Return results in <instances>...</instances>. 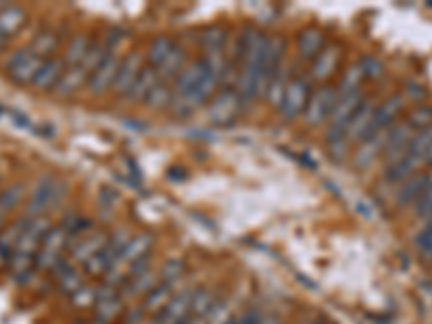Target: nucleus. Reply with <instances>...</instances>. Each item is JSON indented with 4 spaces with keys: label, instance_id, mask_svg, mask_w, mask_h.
<instances>
[{
    "label": "nucleus",
    "instance_id": "nucleus-1",
    "mask_svg": "<svg viewBox=\"0 0 432 324\" xmlns=\"http://www.w3.org/2000/svg\"><path fill=\"white\" fill-rule=\"evenodd\" d=\"M52 223L48 216H37V218H31L22 238L18 240L16 249L11 251L9 255V262H7V268L13 276V281L18 286H24L31 281V276L35 272V259H37V253H39V247H41V240L45 238V234L50 231Z\"/></svg>",
    "mask_w": 432,
    "mask_h": 324
},
{
    "label": "nucleus",
    "instance_id": "nucleus-2",
    "mask_svg": "<svg viewBox=\"0 0 432 324\" xmlns=\"http://www.w3.org/2000/svg\"><path fill=\"white\" fill-rule=\"evenodd\" d=\"M154 247H156V238L150 231H136V234L130 236V240L126 242V247L119 251V255L115 257V262L111 264V268L104 272L102 276V284L111 286V288H117L121 290L130 270L150 253H154Z\"/></svg>",
    "mask_w": 432,
    "mask_h": 324
},
{
    "label": "nucleus",
    "instance_id": "nucleus-3",
    "mask_svg": "<svg viewBox=\"0 0 432 324\" xmlns=\"http://www.w3.org/2000/svg\"><path fill=\"white\" fill-rule=\"evenodd\" d=\"M65 197H67V184L63 179H59L52 173L41 175L39 181L35 184L31 197H28L26 216L28 218L45 216V212H50L52 208H57Z\"/></svg>",
    "mask_w": 432,
    "mask_h": 324
},
{
    "label": "nucleus",
    "instance_id": "nucleus-4",
    "mask_svg": "<svg viewBox=\"0 0 432 324\" xmlns=\"http://www.w3.org/2000/svg\"><path fill=\"white\" fill-rule=\"evenodd\" d=\"M314 84L307 76L292 74V78L287 80L285 91L281 96V102L277 106V113L283 121H297L305 115V108L309 104Z\"/></svg>",
    "mask_w": 432,
    "mask_h": 324
},
{
    "label": "nucleus",
    "instance_id": "nucleus-5",
    "mask_svg": "<svg viewBox=\"0 0 432 324\" xmlns=\"http://www.w3.org/2000/svg\"><path fill=\"white\" fill-rule=\"evenodd\" d=\"M70 245H72L70 231L63 225H52L45 238L41 240V247L35 259V270L52 272V268L67 255Z\"/></svg>",
    "mask_w": 432,
    "mask_h": 324
},
{
    "label": "nucleus",
    "instance_id": "nucleus-6",
    "mask_svg": "<svg viewBox=\"0 0 432 324\" xmlns=\"http://www.w3.org/2000/svg\"><path fill=\"white\" fill-rule=\"evenodd\" d=\"M121 59H123L121 50H113V48L106 50L104 59L100 61L98 67H95V72L91 74V78L87 82V91L91 98H104L111 94L115 86V80H117Z\"/></svg>",
    "mask_w": 432,
    "mask_h": 324
},
{
    "label": "nucleus",
    "instance_id": "nucleus-7",
    "mask_svg": "<svg viewBox=\"0 0 432 324\" xmlns=\"http://www.w3.org/2000/svg\"><path fill=\"white\" fill-rule=\"evenodd\" d=\"M197 284L193 281H184L175 294L171 296V301L152 318V324H184V320L188 318V311H190V305H193V298H195V292H197Z\"/></svg>",
    "mask_w": 432,
    "mask_h": 324
},
{
    "label": "nucleus",
    "instance_id": "nucleus-8",
    "mask_svg": "<svg viewBox=\"0 0 432 324\" xmlns=\"http://www.w3.org/2000/svg\"><path fill=\"white\" fill-rule=\"evenodd\" d=\"M335 100H338V86L335 84H320L311 91L309 104L305 108L303 121L307 128H320L326 125L331 111L335 106Z\"/></svg>",
    "mask_w": 432,
    "mask_h": 324
},
{
    "label": "nucleus",
    "instance_id": "nucleus-9",
    "mask_svg": "<svg viewBox=\"0 0 432 324\" xmlns=\"http://www.w3.org/2000/svg\"><path fill=\"white\" fill-rule=\"evenodd\" d=\"M100 284V292H98V301H95V307L91 309L93 313V324H113L115 320H119L126 311V298L121 294V290L111 288L102 281Z\"/></svg>",
    "mask_w": 432,
    "mask_h": 324
},
{
    "label": "nucleus",
    "instance_id": "nucleus-10",
    "mask_svg": "<svg viewBox=\"0 0 432 324\" xmlns=\"http://www.w3.org/2000/svg\"><path fill=\"white\" fill-rule=\"evenodd\" d=\"M245 111V102L240 100L233 86H221L218 94L208 104V119L212 123H231Z\"/></svg>",
    "mask_w": 432,
    "mask_h": 324
},
{
    "label": "nucleus",
    "instance_id": "nucleus-11",
    "mask_svg": "<svg viewBox=\"0 0 432 324\" xmlns=\"http://www.w3.org/2000/svg\"><path fill=\"white\" fill-rule=\"evenodd\" d=\"M340 61H342V45L335 41H328L322 48V52L309 63L307 78L311 80V84H318V86L331 84V78L338 74Z\"/></svg>",
    "mask_w": 432,
    "mask_h": 324
},
{
    "label": "nucleus",
    "instance_id": "nucleus-12",
    "mask_svg": "<svg viewBox=\"0 0 432 324\" xmlns=\"http://www.w3.org/2000/svg\"><path fill=\"white\" fill-rule=\"evenodd\" d=\"M41 65H43V59H39L31 48H20V50L9 55L5 69H7V76L16 84L26 86V84H33V80L39 74Z\"/></svg>",
    "mask_w": 432,
    "mask_h": 324
},
{
    "label": "nucleus",
    "instance_id": "nucleus-13",
    "mask_svg": "<svg viewBox=\"0 0 432 324\" xmlns=\"http://www.w3.org/2000/svg\"><path fill=\"white\" fill-rule=\"evenodd\" d=\"M145 55L140 50H130L128 55H123L121 59V65H119V72H117V80H115V86H113V94L119 98V100H128L132 89H134V82L138 80L143 67H145Z\"/></svg>",
    "mask_w": 432,
    "mask_h": 324
},
{
    "label": "nucleus",
    "instance_id": "nucleus-14",
    "mask_svg": "<svg viewBox=\"0 0 432 324\" xmlns=\"http://www.w3.org/2000/svg\"><path fill=\"white\" fill-rule=\"evenodd\" d=\"M109 238H111V231L106 229H93L91 234L78 238V242H72L70 245V251H67V257L76 264V266H84L91 257L98 255L106 245H109Z\"/></svg>",
    "mask_w": 432,
    "mask_h": 324
},
{
    "label": "nucleus",
    "instance_id": "nucleus-15",
    "mask_svg": "<svg viewBox=\"0 0 432 324\" xmlns=\"http://www.w3.org/2000/svg\"><path fill=\"white\" fill-rule=\"evenodd\" d=\"M55 276V281L59 286V290L70 298L74 292H78L84 284H87V274L80 266H76L67 255L52 268L50 272Z\"/></svg>",
    "mask_w": 432,
    "mask_h": 324
},
{
    "label": "nucleus",
    "instance_id": "nucleus-16",
    "mask_svg": "<svg viewBox=\"0 0 432 324\" xmlns=\"http://www.w3.org/2000/svg\"><path fill=\"white\" fill-rule=\"evenodd\" d=\"M376 102H372L370 98H365V102L359 106V111L355 113V117L350 119L346 132H344V138L348 145H359L361 141L370 136V130H372V121H374V113H376Z\"/></svg>",
    "mask_w": 432,
    "mask_h": 324
},
{
    "label": "nucleus",
    "instance_id": "nucleus-17",
    "mask_svg": "<svg viewBox=\"0 0 432 324\" xmlns=\"http://www.w3.org/2000/svg\"><path fill=\"white\" fill-rule=\"evenodd\" d=\"M328 43L326 33L318 26H307L297 35V59L311 63Z\"/></svg>",
    "mask_w": 432,
    "mask_h": 324
},
{
    "label": "nucleus",
    "instance_id": "nucleus-18",
    "mask_svg": "<svg viewBox=\"0 0 432 324\" xmlns=\"http://www.w3.org/2000/svg\"><path fill=\"white\" fill-rule=\"evenodd\" d=\"M413 134H415V130L409 123H394L387 130V143H385V150H382V154L387 158V164H392L409 154V143H411Z\"/></svg>",
    "mask_w": 432,
    "mask_h": 324
},
{
    "label": "nucleus",
    "instance_id": "nucleus-19",
    "mask_svg": "<svg viewBox=\"0 0 432 324\" xmlns=\"http://www.w3.org/2000/svg\"><path fill=\"white\" fill-rule=\"evenodd\" d=\"M404 106H406V98L400 96V94L387 98L385 102H380V104L376 106V113H374V121H372L370 136L389 130V128L396 123V119L400 117V113L404 111Z\"/></svg>",
    "mask_w": 432,
    "mask_h": 324
},
{
    "label": "nucleus",
    "instance_id": "nucleus-20",
    "mask_svg": "<svg viewBox=\"0 0 432 324\" xmlns=\"http://www.w3.org/2000/svg\"><path fill=\"white\" fill-rule=\"evenodd\" d=\"M216 301H218V294L212 286H199L184 324H206Z\"/></svg>",
    "mask_w": 432,
    "mask_h": 324
},
{
    "label": "nucleus",
    "instance_id": "nucleus-21",
    "mask_svg": "<svg viewBox=\"0 0 432 324\" xmlns=\"http://www.w3.org/2000/svg\"><path fill=\"white\" fill-rule=\"evenodd\" d=\"M63 72H65V63L61 57L48 59V61H43V65H41V69L35 76L31 86L37 91V94H52L55 86L59 84V80L63 76Z\"/></svg>",
    "mask_w": 432,
    "mask_h": 324
},
{
    "label": "nucleus",
    "instance_id": "nucleus-22",
    "mask_svg": "<svg viewBox=\"0 0 432 324\" xmlns=\"http://www.w3.org/2000/svg\"><path fill=\"white\" fill-rule=\"evenodd\" d=\"M385 143H387V130L367 136L365 141H361V143L357 145V150H355V156H353V158H355V164H357L359 169L370 167V164L382 154V150H385Z\"/></svg>",
    "mask_w": 432,
    "mask_h": 324
},
{
    "label": "nucleus",
    "instance_id": "nucleus-23",
    "mask_svg": "<svg viewBox=\"0 0 432 324\" xmlns=\"http://www.w3.org/2000/svg\"><path fill=\"white\" fill-rule=\"evenodd\" d=\"M186 65H188V52H186L184 45L175 43V48H173V50L165 57V61H162L158 67H154V69H156V74H158L160 80L173 84V80L182 74V69H184Z\"/></svg>",
    "mask_w": 432,
    "mask_h": 324
},
{
    "label": "nucleus",
    "instance_id": "nucleus-24",
    "mask_svg": "<svg viewBox=\"0 0 432 324\" xmlns=\"http://www.w3.org/2000/svg\"><path fill=\"white\" fill-rule=\"evenodd\" d=\"M430 184H432V175H413V177H409L406 181H402V189L396 195V203L400 208H404L409 203H417Z\"/></svg>",
    "mask_w": 432,
    "mask_h": 324
},
{
    "label": "nucleus",
    "instance_id": "nucleus-25",
    "mask_svg": "<svg viewBox=\"0 0 432 324\" xmlns=\"http://www.w3.org/2000/svg\"><path fill=\"white\" fill-rule=\"evenodd\" d=\"M59 43H61V37H59L57 30H52V28H43V30H39V33L35 35V39L31 41L28 48H31L39 59L48 61V59H52V57L57 55Z\"/></svg>",
    "mask_w": 432,
    "mask_h": 324
},
{
    "label": "nucleus",
    "instance_id": "nucleus-26",
    "mask_svg": "<svg viewBox=\"0 0 432 324\" xmlns=\"http://www.w3.org/2000/svg\"><path fill=\"white\" fill-rule=\"evenodd\" d=\"M419 167H423V162H421L419 158H415V156L406 154V156H402L400 160H396V162L387 164V169H385V179H387V181H392V184L406 181L409 177H413V175H415V171H417Z\"/></svg>",
    "mask_w": 432,
    "mask_h": 324
},
{
    "label": "nucleus",
    "instance_id": "nucleus-27",
    "mask_svg": "<svg viewBox=\"0 0 432 324\" xmlns=\"http://www.w3.org/2000/svg\"><path fill=\"white\" fill-rule=\"evenodd\" d=\"M179 286H171V284H162V281H158V286L140 301V307L145 309V313L148 315H156L169 301H171V296L175 294V290H177Z\"/></svg>",
    "mask_w": 432,
    "mask_h": 324
},
{
    "label": "nucleus",
    "instance_id": "nucleus-28",
    "mask_svg": "<svg viewBox=\"0 0 432 324\" xmlns=\"http://www.w3.org/2000/svg\"><path fill=\"white\" fill-rule=\"evenodd\" d=\"M91 37L87 33H76L74 37H70L67 45H65V52H63V63L65 67H72V65H78L84 61L89 48H91Z\"/></svg>",
    "mask_w": 432,
    "mask_h": 324
},
{
    "label": "nucleus",
    "instance_id": "nucleus-29",
    "mask_svg": "<svg viewBox=\"0 0 432 324\" xmlns=\"http://www.w3.org/2000/svg\"><path fill=\"white\" fill-rule=\"evenodd\" d=\"M158 82H160V78H158L156 69L145 63V67H143V72H140V76H138V80L134 82V89H132V94H130L128 102L143 104V102H145V98L150 96V91H152Z\"/></svg>",
    "mask_w": 432,
    "mask_h": 324
},
{
    "label": "nucleus",
    "instance_id": "nucleus-30",
    "mask_svg": "<svg viewBox=\"0 0 432 324\" xmlns=\"http://www.w3.org/2000/svg\"><path fill=\"white\" fill-rule=\"evenodd\" d=\"M26 24V11L18 5H5L0 9V35L13 37Z\"/></svg>",
    "mask_w": 432,
    "mask_h": 324
},
{
    "label": "nucleus",
    "instance_id": "nucleus-31",
    "mask_svg": "<svg viewBox=\"0 0 432 324\" xmlns=\"http://www.w3.org/2000/svg\"><path fill=\"white\" fill-rule=\"evenodd\" d=\"M175 39L173 37H169V35H158V37H154L152 41H150V45H148V52H145V61H148V65H152V67H158L162 61H165V57L175 48Z\"/></svg>",
    "mask_w": 432,
    "mask_h": 324
},
{
    "label": "nucleus",
    "instance_id": "nucleus-32",
    "mask_svg": "<svg viewBox=\"0 0 432 324\" xmlns=\"http://www.w3.org/2000/svg\"><path fill=\"white\" fill-rule=\"evenodd\" d=\"M26 197V184L24 181H13L9 186L0 193V214L7 216L11 214Z\"/></svg>",
    "mask_w": 432,
    "mask_h": 324
},
{
    "label": "nucleus",
    "instance_id": "nucleus-33",
    "mask_svg": "<svg viewBox=\"0 0 432 324\" xmlns=\"http://www.w3.org/2000/svg\"><path fill=\"white\" fill-rule=\"evenodd\" d=\"M171 102H173V84L160 80L150 91V96L145 98V102H143V104H145L148 108H152V111H165V108H171Z\"/></svg>",
    "mask_w": 432,
    "mask_h": 324
},
{
    "label": "nucleus",
    "instance_id": "nucleus-34",
    "mask_svg": "<svg viewBox=\"0 0 432 324\" xmlns=\"http://www.w3.org/2000/svg\"><path fill=\"white\" fill-rule=\"evenodd\" d=\"M28 220H31V218L24 214V216H20L16 223H11L9 227H5L3 231H0V251H5L7 255H11V251L16 249L18 240H20L22 234H24V229H26Z\"/></svg>",
    "mask_w": 432,
    "mask_h": 324
},
{
    "label": "nucleus",
    "instance_id": "nucleus-35",
    "mask_svg": "<svg viewBox=\"0 0 432 324\" xmlns=\"http://www.w3.org/2000/svg\"><path fill=\"white\" fill-rule=\"evenodd\" d=\"M98 292H100V284H84L78 292H74L70 296V303L74 309L80 311H91L95 307V301H98Z\"/></svg>",
    "mask_w": 432,
    "mask_h": 324
},
{
    "label": "nucleus",
    "instance_id": "nucleus-36",
    "mask_svg": "<svg viewBox=\"0 0 432 324\" xmlns=\"http://www.w3.org/2000/svg\"><path fill=\"white\" fill-rule=\"evenodd\" d=\"M236 305L231 298L227 296H218V301L214 303L210 315H208V322L206 324H231L233 318H236Z\"/></svg>",
    "mask_w": 432,
    "mask_h": 324
},
{
    "label": "nucleus",
    "instance_id": "nucleus-37",
    "mask_svg": "<svg viewBox=\"0 0 432 324\" xmlns=\"http://www.w3.org/2000/svg\"><path fill=\"white\" fill-rule=\"evenodd\" d=\"M365 76L359 67V63H353L346 67V72H342V78H340V84H338V91L346 94V91H359L361 84H363Z\"/></svg>",
    "mask_w": 432,
    "mask_h": 324
},
{
    "label": "nucleus",
    "instance_id": "nucleus-38",
    "mask_svg": "<svg viewBox=\"0 0 432 324\" xmlns=\"http://www.w3.org/2000/svg\"><path fill=\"white\" fill-rule=\"evenodd\" d=\"M430 145H432V125H428V128H423V130H417V132L413 134L411 143H409V154L421 160Z\"/></svg>",
    "mask_w": 432,
    "mask_h": 324
},
{
    "label": "nucleus",
    "instance_id": "nucleus-39",
    "mask_svg": "<svg viewBox=\"0 0 432 324\" xmlns=\"http://www.w3.org/2000/svg\"><path fill=\"white\" fill-rule=\"evenodd\" d=\"M359 67H361L363 76H365V78H372V80H376V78H380L382 74H385V65H382V61H380L378 57H374V55L361 57V59H359Z\"/></svg>",
    "mask_w": 432,
    "mask_h": 324
},
{
    "label": "nucleus",
    "instance_id": "nucleus-40",
    "mask_svg": "<svg viewBox=\"0 0 432 324\" xmlns=\"http://www.w3.org/2000/svg\"><path fill=\"white\" fill-rule=\"evenodd\" d=\"M415 132L417 130H423L428 125H432V106H417L411 115H409V121H406Z\"/></svg>",
    "mask_w": 432,
    "mask_h": 324
},
{
    "label": "nucleus",
    "instance_id": "nucleus-41",
    "mask_svg": "<svg viewBox=\"0 0 432 324\" xmlns=\"http://www.w3.org/2000/svg\"><path fill=\"white\" fill-rule=\"evenodd\" d=\"M415 247H417V251H419L421 257H428V259L432 257V227H430V225L423 227L419 234H417Z\"/></svg>",
    "mask_w": 432,
    "mask_h": 324
},
{
    "label": "nucleus",
    "instance_id": "nucleus-42",
    "mask_svg": "<svg viewBox=\"0 0 432 324\" xmlns=\"http://www.w3.org/2000/svg\"><path fill=\"white\" fill-rule=\"evenodd\" d=\"M415 214L419 218H432V184L426 189V193L419 197V201L415 203Z\"/></svg>",
    "mask_w": 432,
    "mask_h": 324
},
{
    "label": "nucleus",
    "instance_id": "nucleus-43",
    "mask_svg": "<svg viewBox=\"0 0 432 324\" xmlns=\"http://www.w3.org/2000/svg\"><path fill=\"white\" fill-rule=\"evenodd\" d=\"M260 315H262V309L257 307H247L243 311H238L233 322L231 324H257L260 322Z\"/></svg>",
    "mask_w": 432,
    "mask_h": 324
},
{
    "label": "nucleus",
    "instance_id": "nucleus-44",
    "mask_svg": "<svg viewBox=\"0 0 432 324\" xmlns=\"http://www.w3.org/2000/svg\"><path fill=\"white\" fill-rule=\"evenodd\" d=\"M257 324H281V318L275 311H262Z\"/></svg>",
    "mask_w": 432,
    "mask_h": 324
},
{
    "label": "nucleus",
    "instance_id": "nucleus-45",
    "mask_svg": "<svg viewBox=\"0 0 432 324\" xmlns=\"http://www.w3.org/2000/svg\"><path fill=\"white\" fill-rule=\"evenodd\" d=\"M421 162H423V164H432V145H430V147H428V152L423 154Z\"/></svg>",
    "mask_w": 432,
    "mask_h": 324
},
{
    "label": "nucleus",
    "instance_id": "nucleus-46",
    "mask_svg": "<svg viewBox=\"0 0 432 324\" xmlns=\"http://www.w3.org/2000/svg\"><path fill=\"white\" fill-rule=\"evenodd\" d=\"M9 37H5V35H0V50H5L7 48V45H9Z\"/></svg>",
    "mask_w": 432,
    "mask_h": 324
},
{
    "label": "nucleus",
    "instance_id": "nucleus-47",
    "mask_svg": "<svg viewBox=\"0 0 432 324\" xmlns=\"http://www.w3.org/2000/svg\"><path fill=\"white\" fill-rule=\"evenodd\" d=\"M7 262H9V255L5 251H0V266H7Z\"/></svg>",
    "mask_w": 432,
    "mask_h": 324
},
{
    "label": "nucleus",
    "instance_id": "nucleus-48",
    "mask_svg": "<svg viewBox=\"0 0 432 324\" xmlns=\"http://www.w3.org/2000/svg\"><path fill=\"white\" fill-rule=\"evenodd\" d=\"M5 218H7V216H3V214H0V231L5 229Z\"/></svg>",
    "mask_w": 432,
    "mask_h": 324
},
{
    "label": "nucleus",
    "instance_id": "nucleus-49",
    "mask_svg": "<svg viewBox=\"0 0 432 324\" xmlns=\"http://www.w3.org/2000/svg\"><path fill=\"white\" fill-rule=\"evenodd\" d=\"M3 7H5V3H0V9H3Z\"/></svg>",
    "mask_w": 432,
    "mask_h": 324
},
{
    "label": "nucleus",
    "instance_id": "nucleus-50",
    "mask_svg": "<svg viewBox=\"0 0 432 324\" xmlns=\"http://www.w3.org/2000/svg\"><path fill=\"white\" fill-rule=\"evenodd\" d=\"M428 225H430V227H432V218H430V223H428Z\"/></svg>",
    "mask_w": 432,
    "mask_h": 324
}]
</instances>
